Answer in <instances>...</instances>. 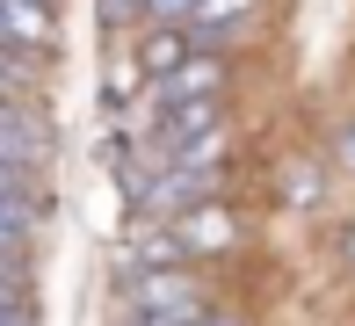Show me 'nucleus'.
I'll list each match as a JSON object with an SVG mask.
<instances>
[{
    "label": "nucleus",
    "mask_w": 355,
    "mask_h": 326,
    "mask_svg": "<svg viewBox=\"0 0 355 326\" xmlns=\"http://www.w3.org/2000/svg\"><path fill=\"white\" fill-rule=\"evenodd\" d=\"M102 94H109V102H138V94H145V65L131 51H116L102 65Z\"/></svg>",
    "instance_id": "1a4fd4ad"
},
{
    "label": "nucleus",
    "mask_w": 355,
    "mask_h": 326,
    "mask_svg": "<svg viewBox=\"0 0 355 326\" xmlns=\"http://www.w3.org/2000/svg\"><path fill=\"white\" fill-rule=\"evenodd\" d=\"M247 15H254V0H196L182 29H189V44H196V37H203V44H225Z\"/></svg>",
    "instance_id": "0eeeda50"
},
{
    "label": "nucleus",
    "mask_w": 355,
    "mask_h": 326,
    "mask_svg": "<svg viewBox=\"0 0 355 326\" xmlns=\"http://www.w3.org/2000/svg\"><path fill=\"white\" fill-rule=\"evenodd\" d=\"M211 304L189 283V268H153V275H123V326H196Z\"/></svg>",
    "instance_id": "f257e3e1"
},
{
    "label": "nucleus",
    "mask_w": 355,
    "mask_h": 326,
    "mask_svg": "<svg viewBox=\"0 0 355 326\" xmlns=\"http://www.w3.org/2000/svg\"><path fill=\"white\" fill-rule=\"evenodd\" d=\"M0 51H8V37H0Z\"/></svg>",
    "instance_id": "aec40b11"
},
{
    "label": "nucleus",
    "mask_w": 355,
    "mask_h": 326,
    "mask_svg": "<svg viewBox=\"0 0 355 326\" xmlns=\"http://www.w3.org/2000/svg\"><path fill=\"white\" fill-rule=\"evenodd\" d=\"M334 160H341V167H355V117L334 130Z\"/></svg>",
    "instance_id": "dca6fc26"
},
{
    "label": "nucleus",
    "mask_w": 355,
    "mask_h": 326,
    "mask_svg": "<svg viewBox=\"0 0 355 326\" xmlns=\"http://www.w3.org/2000/svg\"><path fill=\"white\" fill-rule=\"evenodd\" d=\"M138 15H145V0H102V29H123Z\"/></svg>",
    "instance_id": "2eb2a0df"
},
{
    "label": "nucleus",
    "mask_w": 355,
    "mask_h": 326,
    "mask_svg": "<svg viewBox=\"0 0 355 326\" xmlns=\"http://www.w3.org/2000/svg\"><path fill=\"white\" fill-rule=\"evenodd\" d=\"M167 232H174V247H182V261H211V254H232L239 239H247V225H239V210L225 203H196V210H182V218H167Z\"/></svg>",
    "instance_id": "f03ea898"
},
{
    "label": "nucleus",
    "mask_w": 355,
    "mask_h": 326,
    "mask_svg": "<svg viewBox=\"0 0 355 326\" xmlns=\"http://www.w3.org/2000/svg\"><path fill=\"white\" fill-rule=\"evenodd\" d=\"M0 312H37L29 304V261H0Z\"/></svg>",
    "instance_id": "9b49d317"
},
{
    "label": "nucleus",
    "mask_w": 355,
    "mask_h": 326,
    "mask_svg": "<svg viewBox=\"0 0 355 326\" xmlns=\"http://www.w3.org/2000/svg\"><path fill=\"white\" fill-rule=\"evenodd\" d=\"M196 326H239V319H225V312H203V319H196Z\"/></svg>",
    "instance_id": "6ab92c4d"
},
{
    "label": "nucleus",
    "mask_w": 355,
    "mask_h": 326,
    "mask_svg": "<svg viewBox=\"0 0 355 326\" xmlns=\"http://www.w3.org/2000/svg\"><path fill=\"white\" fill-rule=\"evenodd\" d=\"M341 261H355V225H348V232H341Z\"/></svg>",
    "instance_id": "a211bd4d"
},
{
    "label": "nucleus",
    "mask_w": 355,
    "mask_h": 326,
    "mask_svg": "<svg viewBox=\"0 0 355 326\" xmlns=\"http://www.w3.org/2000/svg\"><path fill=\"white\" fill-rule=\"evenodd\" d=\"M0 210H22V218H37V196H29V174H8V167H0Z\"/></svg>",
    "instance_id": "ddd939ff"
},
{
    "label": "nucleus",
    "mask_w": 355,
    "mask_h": 326,
    "mask_svg": "<svg viewBox=\"0 0 355 326\" xmlns=\"http://www.w3.org/2000/svg\"><path fill=\"white\" fill-rule=\"evenodd\" d=\"M0 326H37V312H0Z\"/></svg>",
    "instance_id": "f3484780"
},
{
    "label": "nucleus",
    "mask_w": 355,
    "mask_h": 326,
    "mask_svg": "<svg viewBox=\"0 0 355 326\" xmlns=\"http://www.w3.org/2000/svg\"><path fill=\"white\" fill-rule=\"evenodd\" d=\"M29 232H37V218L0 210V261H29Z\"/></svg>",
    "instance_id": "f8f14e48"
},
{
    "label": "nucleus",
    "mask_w": 355,
    "mask_h": 326,
    "mask_svg": "<svg viewBox=\"0 0 355 326\" xmlns=\"http://www.w3.org/2000/svg\"><path fill=\"white\" fill-rule=\"evenodd\" d=\"M225 94V58L211 51H196V58H182L167 80H153L145 87V109H182V102H218Z\"/></svg>",
    "instance_id": "7ed1b4c3"
},
{
    "label": "nucleus",
    "mask_w": 355,
    "mask_h": 326,
    "mask_svg": "<svg viewBox=\"0 0 355 326\" xmlns=\"http://www.w3.org/2000/svg\"><path fill=\"white\" fill-rule=\"evenodd\" d=\"M29 87H37V58L0 51V102H29Z\"/></svg>",
    "instance_id": "9d476101"
},
{
    "label": "nucleus",
    "mask_w": 355,
    "mask_h": 326,
    "mask_svg": "<svg viewBox=\"0 0 355 326\" xmlns=\"http://www.w3.org/2000/svg\"><path fill=\"white\" fill-rule=\"evenodd\" d=\"M189 8H196V0H145V22H167V29H182V22H189Z\"/></svg>",
    "instance_id": "4468645a"
},
{
    "label": "nucleus",
    "mask_w": 355,
    "mask_h": 326,
    "mask_svg": "<svg viewBox=\"0 0 355 326\" xmlns=\"http://www.w3.org/2000/svg\"><path fill=\"white\" fill-rule=\"evenodd\" d=\"M116 268L123 275H153V268H189V261H182V247H174L167 225H138L131 247H116Z\"/></svg>",
    "instance_id": "39448f33"
},
{
    "label": "nucleus",
    "mask_w": 355,
    "mask_h": 326,
    "mask_svg": "<svg viewBox=\"0 0 355 326\" xmlns=\"http://www.w3.org/2000/svg\"><path fill=\"white\" fill-rule=\"evenodd\" d=\"M319 196H327V167H319V160H290V167H283V203L312 210Z\"/></svg>",
    "instance_id": "6e6552de"
},
{
    "label": "nucleus",
    "mask_w": 355,
    "mask_h": 326,
    "mask_svg": "<svg viewBox=\"0 0 355 326\" xmlns=\"http://www.w3.org/2000/svg\"><path fill=\"white\" fill-rule=\"evenodd\" d=\"M131 58L145 65V80H167L182 58H196V44H189V29H167V22H153V29H145V44H138Z\"/></svg>",
    "instance_id": "423d86ee"
},
{
    "label": "nucleus",
    "mask_w": 355,
    "mask_h": 326,
    "mask_svg": "<svg viewBox=\"0 0 355 326\" xmlns=\"http://www.w3.org/2000/svg\"><path fill=\"white\" fill-rule=\"evenodd\" d=\"M51 160V130L37 123L29 102H0V167L8 174H37Z\"/></svg>",
    "instance_id": "20e7f679"
}]
</instances>
